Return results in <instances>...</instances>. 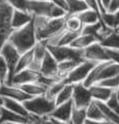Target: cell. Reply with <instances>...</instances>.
<instances>
[{
	"mask_svg": "<svg viewBox=\"0 0 119 124\" xmlns=\"http://www.w3.org/2000/svg\"><path fill=\"white\" fill-rule=\"evenodd\" d=\"M68 124H70V123H68Z\"/></svg>",
	"mask_w": 119,
	"mask_h": 124,
	"instance_id": "cell-52",
	"label": "cell"
},
{
	"mask_svg": "<svg viewBox=\"0 0 119 124\" xmlns=\"http://www.w3.org/2000/svg\"><path fill=\"white\" fill-rule=\"evenodd\" d=\"M86 5L88 7V9L97 11L98 13V4H97V0H85Z\"/></svg>",
	"mask_w": 119,
	"mask_h": 124,
	"instance_id": "cell-39",
	"label": "cell"
},
{
	"mask_svg": "<svg viewBox=\"0 0 119 124\" xmlns=\"http://www.w3.org/2000/svg\"><path fill=\"white\" fill-rule=\"evenodd\" d=\"M106 52H107V55H108L109 59L111 61H113L114 63H116L117 65H119V51L106 49Z\"/></svg>",
	"mask_w": 119,
	"mask_h": 124,
	"instance_id": "cell-37",
	"label": "cell"
},
{
	"mask_svg": "<svg viewBox=\"0 0 119 124\" xmlns=\"http://www.w3.org/2000/svg\"><path fill=\"white\" fill-rule=\"evenodd\" d=\"M83 59L94 62V63H102V62L110 61L108 55H107L106 49L99 42H95V44L86 48L85 50H83Z\"/></svg>",
	"mask_w": 119,
	"mask_h": 124,
	"instance_id": "cell-9",
	"label": "cell"
},
{
	"mask_svg": "<svg viewBox=\"0 0 119 124\" xmlns=\"http://www.w3.org/2000/svg\"><path fill=\"white\" fill-rule=\"evenodd\" d=\"M115 92V95H116V98H117V100H118V102H119V87L116 89V90L114 91Z\"/></svg>",
	"mask_w": 119,
	"mask_h": 124,
	"instance_id": "cell-45",
	"label": "cell"
},
{
	"mask_svg": "<svg viewBox=\"0 0 119 124\" xmlns=\"http://www.w3.org/2000/svg\"><path fill=\"white\" fill-rule=\"evenodd\" d=\"M81 62L82 61H77V60H67V61L59 62L58 63V73H57V76H58L59 79L64 81L65 78L68 76V73L74 70Z\"/></svg>",
	"mask_w": 119,
	"mask_h": 124,
	"instance_id": "cell-20",
	"label": "cell"
},
{
	"mask_svg": "<svg viewBox=\"0 0 119 124\" xmlns=\"http://www.w3.org/2000/svg\"><path fill=\"white\" fill-rule=\"evenodd\" d=\"M77 17H78L80 22H81L82 26L92 25L99 21V13L90 10V9H87L85 11H83V13L79 14Z\"/></svg>",
	"mask_w": 119,
	"mask_h": 124,
	"instance_id": "cell-24",
	"label": "cell"
},
{
	"mask_svg": "<svg viewBox=\"0 0 119 124\" xmlns=\"http://www.w3.org/2000/svg\"><path fill=\"white\" fill-rule=\"evenodd\" d=\"M67 16H78L88 9L85 0H66Z\"/></svg>",
	"mask_w": 119,
	"mask_h": 124,
	"instance_id": "cell-23",
	"label": "cell"
},
{
	"mask_svg": "<svg viewBox=\"0 0 119 124\" xmlns=\"http://www.w3.org/2000/svg\"><path fill=\"white\" fill-rule=\"evenodd\" d=\"M1 85H2V82H1V80H0V86H1Z\"/></svg>",
	"mask_w": 119,
	"mask_h": 124,
	"instance_id": "cell-49",
	"label": "cell"
},
{
	"mask_svg": "<svg viewBox=\"0 0 119 124\" xmlns=\"http://www.w3.org/2000/svg\"><path fill=\"white\" fill-rule=\"evenodd\" d=\"M48 52L52 57L58 62H63L67 60L83 61V51L76 50L71 46H47Z\"/></svg>",
	"mask_w": 119,
	"mask_h": 124,
	"instance_id": "cell-6",
	"label": "cell"
},
{
	"mask_svg": "<svg viewBox=\"0 0 119 124\" xmlns=\"http://www.w3.org/2000/svg\"><path fill=\"white\" fill-rule=\"evenodd\" d=\"M32 20H33V16L30 15L29 13L14 9L13 16H11V29L13 30L21 29L23 27L30 24Z\"/></svg>",
	"mask_w": 119,
	"mask_h": 124,
	"instance_id": "cell-17",
	"label": "cell"
},
{
	"mask_svg": "<svg viewBox=\"0 0 119 124\" xmlns=\"http://www.w3.org/2000/svg\"><path fill=\"white\" fill-rule=\"evenodd\" d=\"M95 64H97V63L87 61V60L82 61L74 70L68 73V76L65 78V80L63 81L64 84L76 85V84L83 83L87 78V76L89 75V72L91 71V69L95 66Z\"/></svg>",
	"mask_w": 119,
	"mask_h": 124,
	"instance_id": "cell-7",
	"label": "cell"
},
{
	"mask_svg": "<svg viewBox=\"0 0 119 124\" xmlns=\"http://www.w3.org/2000/svg\"><path fill=\"white\" fill-rule=\"evenodd\" d=\"M103 26V23L99 20L97 23L95 24H92V25H87V26H83L82 31H81V34H85V35H91L93 36L95 39H98V35H99V32Z\"/></svg>",
	"mask_w": 119,
	"mask_h": 124,
	"instance_id": "cell-30",
	"label": "cell"
},
{
	"mask_svg": "<svg viewBox=\"0 0 119 124\" xmlns=\"http://www.w3.org/2000/svg\"><path fill=\"white\" fill-rule=\"evenodd\" d=\"M84 124H109L108 121H91V120H87Z\"/></svg>",
	"mask_w": 119,
	"mask_h": 124,
	"instance_id": "cell-43",
	"label": "cell"
},
{
	"mask_svg": "<svg viewBox=\"0 0 119 124\" xmlns=\"http://www.w3.org/2000/svg\"><path fill=\"white\" fill-rule=\"evenodd\" d=\"M113 17H114V26H115V29H116L119 26V10L113 14Z\"/></svg>",
	"mask_w": 119,
	"mask_h": 124,
	"instance_id": "cell-41",
	"label": "cell"
},
{
	"mask_svg": "<svg viewBox=\"0 0 119 124\" xmlns=\"http://www.w3.org/2000/svg\"><path fill=\"white\" fill-rule=\"evenodd\" d=\"M65 18L49 19L46 17H33V27L37 41L47 42L54 37L60 35L65 30Z\"/></svg>",
	"mask_w": 119,
	"mask_h": 124,
	"instance_id": "cell-1",
	"label": "cell"
},
{
	"mask_svg": "<svg viewBox=\"0 0 119 124\" xmlns=\"http://www.w3.org/2000/svg\"><path fill=\"white\" fill-rule=\"evenodd\" d=\"M50 119H51L53 124H68L66 122H61V121H58V120H55V119H52V118H50Z\"/></svg>",
	"mask_w": 119,
	"mask_h": 124,
	"instance_id": "cell-44",
	"label": "cell"
},
{
	"mask_svg": "<svg viewBox=\"0 0 119 124\" xmlns=\"http://www.w3.org/2000/svg\"><path fill=\"white\" fill-rule=\"evenodd\" d=\"M115 30H116V31H117V32L119 33V26H118V27H117V28H116V29H115Z\"/></svg>",
	"mask_w": 119,
	"mask_h": 124,
	"instance_id": "cell-47",
	"label": "cell"
},
{
	"mask_svg": "<svg viewBox=\"0 0 119 124\" xmlns=\"http://www.w3.org/2000/svg\"><path fill=\"white\" fill-rule=\"evenodd\" d=\"M0 55L3 57V59H4L5 63L7 65V69H8V75H7V79L4 85L11 86L13 78L15 76V69H16L17 63L21 55L17 51V49L8 41L5 42L4 46H2L1 51H0Z\"/></svg>",
	"mask_w": 119,
	"mask_h": 124,
	"instance_id": "cell-5",
	"label": "cell"
},
{
	"mask_svg": "<svg viewBox=\"0 0 119 124\" xmlns=\"http://www.w3.org/2000/svg\"><path fill=\"white\" fill-rule=\"evenodd\" d=\"M101 45L105 49L119 51V33L116 30H114L105 40H103L101 42Z\"/></svg>",
	"mask_w": 119,
	"mask_h": 124,
	"instance_id": "cell-29",
	"label": "cell"
},
{
	"mask_svg": "<svg viewBox=\"0 0 119 124\" xmlns=\"http://www.w3.org/2000/svg\"><path fill=\"white\" fill-rule=\"evenodd\" d=\"M40 76L45 78H56L58 77V62H57L48 51L44 57V60L40 67Z\"/></svg>",
	"mask_w": 119,
	"mask_h": 124,
	"instance_id": "cell-13",
	"label": "cell"
},
{
	"mask_svg": "<svg viewBox=\"0 0 119 124\" xmlns=\"http://www.w3.org/2000/svg\"><path fill=\"white\" fill-rule=\"evenodd\" d=\"M32 59H33V53H32V50L31 51H28L24 54H22L19 58V61L17 63V66L16 69H15V75L18 72H20L24 69H27L30 67V65L32 63Z\"/></svg>",
	"mask_w": 119,
	"mask_h": 124,
	"instance_id": "cell-26",
	"label": "cell"
},
{
	"mask_svg": "<svg viewBox=\"0 0 119 124\" xmlns=\"http://www.w3.org/2000/svg\"><path fill=\"white\" fill-rule=\"evenodd\" d=\"M3 103H4V98H3L2 96L0 95V108H3Z\"/></svg>",
	"mask_w": 119,
	"mask_h": 124,
	"instance_id": "cell-46",
	"label": "cell"
},
{
	"mask_svg": "<svg viewBox=\"0 0 119 124\" xmlns=\"http://www.w3.org/2000/svg\"><path fill=\"white\" fill-rule=\"evenodd\" d=\"M3 124H6V123H3Z\"/></svg>",
	"mask_w": 119,
	"mask_h": 124,
	"instance_id": "cell-51",
	"label": "cell"
},
{
	"mask_svg": "<svg viewBox=\"0 0 119 124\" xmlns=\"http://www.w3.org/2000/svg\"><path fill=\"white\" fill-rule=\"evenodd\" d=\"M0 95L2 96L3 98H9L13 100H16L19 102H24L26 100H28L30 98L29 95H27L26 93L21 90L19 87L17 86H7V85L2 84L0 86Z\"/></svg>",
	"mask_w": 119,
	"mask_h": 124,
	"instance_id": "cell-12",
	"label": "cell"
},
{
	"mask_svg": "<svg viewBox=\"0 0 119 124\" xmlns=\"http://www.w3.org/2000/svg\"><path fill=\"white\" fill-rule=\"evenodd\" d=\"M89 91L91 94V97L93 101H98V102H107L108 99L111 97V95L113 94V90L98 85H92L89 87Z\"/></svg>",
	"mask_w": 119,
	"mask_h": 124,
	"instance_id": "cell-18",
	"label": "cell"
},
{
	"mask_svg": "<svg viewBox=\"0 0 119 124\" xmlns=\"http://www.w3.org/2000/svg\"><path fill=\"white\" fill-rule=\"evenodd\" d=\"M71 101L74 108H87L92 102V97L89 91V88H86L83 83L74 85Z\"/></svg>",
	"mask_w": 119,
	"mask_h": 124,
	"instance_id": "cell-8",
	"label": "cell"
},
{
	"mask_svg": "<svg viewBox=\"0 0 119 124\" xmlns=\"http://www.w3.org/2000/svg\"><path fill=\"white\" fill-rule=\"evenodd\" d=\"M40 72L33 71L31 69H24L20 72L16 73L13 78V82H11V86H22L25 84L30 83H36L38 79H40Z\"/></svg>",
	"mask_w": 119,
	"mask_h": 124,
	"instance_id": "cell-14",
	"label": "cell"
},
{
	"mask_svg": "<svg viewBox=\"0 0 119 124\" xmlns=\"http://www.w3.org/2000/svg\"><path fill=\"white\" fill-rule=\"evenodd\" d=\"M72 90H74V85L65 84L63 89L60 91V93L55 98V104L56 106H60V104H63V103L71 100Z\"/></svg>",
	"mask_w": 119,
	"mask_h": 124,
	"instance_id": "cell-27",
	"label": "cell"
},
{
	"mask_svg": "<svg viewBox=\"0 0 119 124\" xmlns=\"http://www.w3.org/2000/svg\"><path fill=\"white\" fill-rule=\"evenodd\" d=\"M95 85H98V86L108 88V89H111V90L115 91V90H116V89L119 87V75L116 76V77L110 78V79L103 80V81H101V82L96 83Z\"/></svg>",
	"mask_w": 119,
	"mask_h": 124,
	"instance_id": "cell-33",
	"label": "cell"
},
{
	"mask_svg": "<svg viewBox=\"0 0 119 124\" xmlns=\"http://www.w3.org/2000/svg\"><path fill=\"white\" fill-rule=\"evenodd\" d=\"M53 1H27V13L33 17L49 18Z\"/></svg>",
	"mask_w": 119,
	"mask_h": 124,
	"instance_id": "cell-11",
	"label": "cell"
},
{
	"mask_svg": "<svg viewBox=\"0 0 119 124\" xmlns=\"http://www.w3.org/2000/svg\"><path fill=\"white\" fill-rule=\"evenodd\" d=\"M64 86H65V84H64L63 81H59V82L53 84L52 86H50V87L47 89L45 96H46V97H47L48 99L54 100V101H55V98L57 97V95H58L59 93H60V91L62 90Z\"/></svg>",
	"mask_w": 119,
	"mask_h": 124,
	"instance_id": "cell-32",
	"label": "cell"
},
{
	"mask_svg": "<svg viewBox=\"0 0 119 124\" xmlns=\"http://www.w3.org/2000/svg\"><path fill=\"white\" fill-rule=\"evenodd\" d=\"M106 104L108 106V108L110 110H112L115 114H117L119 116V102L116 98L115 92H113V94L111 95V97L108 99V101L106 102Z\"/></svg>",
	"mask_w": 119,
	"mask_h": 124,
	"instance_id": "cell-35",
	"label": "cell"
},
{
	"mask_svg": "<svg viewBox=\"0 0 119 124\" xmlns=\"http://www.w3.org/2000/svg\"><path fill=\"white\" fill-rule=\"evenodd\" d=\"M14 8L8 1L0 0V51L5 42L8 41L11 29V16Z\"/></svg>",
	"mask_w": 119,
	"mask_h": 124,
	"instance_id": "cell-4",
	"label": "cell"
},
{
	"mask_svg": "<svg viewBox=\"0 0 119 124\" xmlns=\"http://www.w3.org/2000/svg\"><path fill=\"white\" fill-rule=\"evenodd\" d=\"M23 106L28 113L36 118L49 117L55 108L56 104L54 100H50L45 95L32 97L23 102Z\"/></svg>",
	"mask_w": 119,
	"mask_h": 124,
	"instance_id": "cell-3",
	"label": "cell"
},
{
	"mask_svg": "<svg viewBox=\"0 0 119 124\" xmlns=\"http://www.w3.org/2000/svg\"><path fill=\"white\" fill-rule=\"evenodd\" d=\"M53 3L55 5H57L60 8H62L63 10H65L67 13V3H66V0H52Z\"/></svg>",
	"mask_w": 119,
	"mask_h": 124,
	"instance_id": "cell-40",
	"label": "cell"
},
{
	"mask_svg": "<svg viewBox=\"0 0 119 124\" xmlns=\"http://www.w3.org/2000/svg\"><path fill=\"white\" fill-rule=\"evenodd\" d=\"M38 124H53L51 119H50L49 117H45V118H40V120H38Z\"/></svg>",
	"mask_w": 119,
	"mask_h": 124,
	"instance_id": "cell-42",
	"label": "cell"
},
{
	"mask_svg": "<svg viewBox=\"0 0 119 124\" xmlns=\"http://www.w3.org/2000/svg\"><path fill=\"white\" fill-rule=\"evenodd\" d=\"M72 108H74V104H72L71 100L63 104H60V106H56L55 108L53 110V112L50 114L49 118L58 120V121H61V122L68 123L71 120Z\"/></svg>",
	"mask_w": 119,
	"mask_h": 124,
	"instance_id": "cell-15",
	"label": "cell"
},
{
	"mask_svg": "<svg viewBox=\"0 0 119 124\" xmlns=\"http://www.w3.org/2000/svg\"><path fill=\"white\" fill-rule=\"evenodd\" d=\"M40 118L36 117H23V116L17 115L13 113V112L7 111L6 108H1V117H0V124L6 123V124H29V123H34L38 122Z\"/></svg>",
	"mask_w": 119,
	"mask_h": 124,
	"instance_id": "cell-10",
	"label": "cell"
},
{
	"mask_svg": "<svg viewBox=\"0 0 119 124\" xmlns=\"http://www.w3.org/2000/svg\"><path fill=\"white\" fill-rule=\"evenodd\" d=\"M47 45L44 41H37L34 48L32 49V53H33V59H32V63L30 65L29 69H31L33 71L40 72V64L44 60V57L47 53Z\"/></svg>",
	"mask_w": 119,
	"mask_h": 124,
	"instance_id": "cell-16",
	"label": "cell"
},
{
	"mask_svg": "<svg viewBox=\"0 0 119 124\" xmlns=\"http://www.w3.org/2000/svg\"><path fill=\"white\" fill-rule=\"evenodd\" d=\"M0 117H1V108H0Z\"/></svg>",
	"mask_w": 119,
	"mask_h": 124,
	"instance_id": "cell-50",
	"label": "cell"
},
{
	"mask_svg": "<svg viewBox=\"0 0 119 124\" xmlns=\"http://www.w3.org/2000/svg\"><path fill=\"white\" fill-rule=\"evenodd\" d=\"M19 88L24 91L27 95H29L30 97H36V96L45 95L46 91H47V88H45L38 83L25 84V85H22V86H19Z\"/></svg>",
	"mask_w": 119,
	"mask_h": 124,
	"instance_id": "cell-22",
	"label": "cell"
},
{
	"mask_svg": "<svg viewBox=\"0 0 119 124\" xmlns=\"http://www.w3.org/2000/svg\"><path fill=\"white\" fill-rule=\"evenodd\" d=\"M7 75H8V69H7V65L5 63L3 57L0 55V80H1L2 84H5Z\"/></svg>",
	"mask_w": 119,
	"mask_h": 124,
	"instance_id": "cell-36",
	"label": "cell"
},
{
	"mask_svg": "<svg viewBox=\"0 0 119 124\" xmlns=\"http://www.w3.org/2000/svg\"><path fill=\"white\" fill-rule=\"evenodd\" d=\"M86 108H74L71 111L70 124H84L86 121Z\"/></svg>",
	"mask_w": 119,
	"mask_h": 124,
	"instance_id": "cell-31",
	"label": "cell"
},
{
	"mask_svg": "<svg viewBox=\"0 0 119 124\" xmlns=\"http://www.w3.org/2000/svg\"><path fill=\"white\" fill-rule=\"evenodd\" d=\"M95 42H97V41L93 36L85 35V34H80V35L70 45V46L72 49L81 50V51H83V50H85L89 46L95 44Z\"/></svg>",
	"mask_w": 119,
	"mask_h": 124,
	"instance_id": "cell-21",
	"label": "cell"
},
{
	"mask_svg": "<svg viewBox=\"0 0 119 124\" xmlns=\"http://www.w3.org/2000/svg\"><path fill=\"white\" fill-rule=\"evenodd\" d=\"M8 42H10L17 49V51L20 53V55L28 51H31L37 42L35 32H34L33 23L31 22L30 24L23 27L21 29L13 30V32L9 35Z\"/></svg>",
	"mask_w": 119,
	"mask_h": 124,
	"instance_id": "cell-2",
	"label": "cell"
},
{
	"mask_svg": "<svg viewBox=\"0 0 119 124\" xmlns=\"http://www.w3.org/2000/svg\"><path fill=\"white\" fill-rule=\"evenodd\" d=\"M64 28L66 31L75 33H81L83 26L77 16H66L64 22Z\"/></svg>",
	"mask_w": 119,
	"mask_h": 124,
	"instance_id": "cell-25",
	"label": "cell"
},
{
	"mask_svg": "<svg viewBox=\"0 0 119 124\" xmlns=\"http://www.w3.org/2000/svg\"><path fill=\"white\" fill-rule=\"evenodd\" d=\"M67 16V13L65 10H63L62 8H60L57 5H55L53 3V6L51 8V11H50V16L49 19H63Z\"/></svg>",
	"mask_w": 119,
	"mask_h": 124,
	"instance_id": "cell-34",
	"label": "cell"
},
{
	"mask_svg": "<svg viewBox=\"0 0 119 124\" xmlns=\"http://www.w3.org/2000/svg\"><path fill=\"white\" fill-rule=\"evenodd\" d=\"M29 124H38L37 122H34V123H29Z\"/></svg>",
	"mask_w": 119,
	"mask_h": 124,
	"instance_id": "cell-48",
	"label": "cell"
},
{
	"mask_svg": "<svg viewBox=\"0 0 119 124\" xmlns=\"http://www.w3.org/2000/svg\"><path fill=\"white\" fill-rule=\"evenodd\" d=\"M3 108H6L7 111L17 114V115L23 116V117H27V118L32 117V116L26 111V108H24V106H23V103L16 101V100H13V99H9V98H4Z\"/></svg>",
	"mask_w": 119,
	"mask_h": 124,
	"instance_id": "cell-19",
	"label": "cell"
},
{
	"mask_svg": "<svg viewBox=\"0 0 119 124\" xmlns=\"http://www.w3.org/2000/svg\"><path fill=\"white\" fill-rule=\"evenodd\" d=\"M118 10H119V0H111L107 13L113 15Z\"/></svg>",
	"mask_w": 119,
	"mask_h": 124,
	"instance_id": "cell-38",
	"label": "cell"
},
{
	"mask_svg": "<svg viewBox=\"0 0 119 124\" xmlns=\"http://www.w3.org/2000/svg\"><path fill=\"white\" fill-rule=\"evenodd\" d=\"M86 118L87 120H91V121H106L101 110L93 100L86 108Z\"/></svg>",
	"mask_w": 119,
	"mask_h": 124,
	"instance_id": "cell-28",
	"label": "cell"
}]
</instances>
